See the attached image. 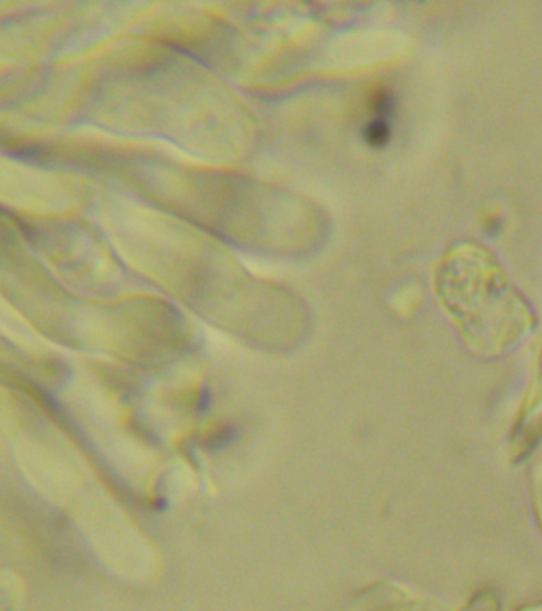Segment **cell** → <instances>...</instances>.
Here are the masks:
<instances>
[{
    "instance_id": "cell-1",
    "label": "cell",
    "mask_w": 542,
    "mask_h": 611,
    "mask_svg": "<svg viewBox=\"0 0 542 611\" xmlns=\"http://www.w3.org/2000/svg\"><path fill=\"white\" fill-rule=\"evenodd\" d=\"M388 136H389L388 125L382 118L374 120L373 123H370L366 127V139H368V142L375 145V146L385 144L387 140H388Z\"/></svg>"
}]
</instances>
